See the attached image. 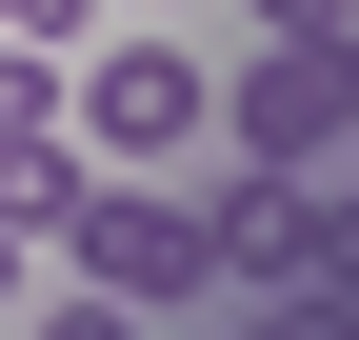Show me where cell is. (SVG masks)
I'll return each instance as SVG.
<instances>
[{
    "label": "cell",
    "mask_w": 359,
    "mask_h": 340,
    "mask_svg": "<svg viewBox=\"0 0 359 340\" xmlns=\"http://www.w3.org/2000/svg\"><path fill=\"white\" fill-rule=\"evenodd\" d=\"M219 160H240V181L359 160V20H259L240 60H219Z\"/></svg>",
    "instance_id": "6da1fadb"
},
{
    "label": "cell",
    "mask_w": 359,
    "mask_h": 340,
    "mask_svg": "<svg viewBox=\"0 0 359 340\" xmlns=\"http://www.w3.org/2000/svg\"><path fill=\"white\" fill-rule=\"evenodd\" d=\"M20 301H40V240H20V221H0V340H20Z\"/></svg>",
    "instance_id": "5b68a950"
},
{
    "label": "cell",
    "mask_w": 359,
    "mask_h": 340,
    "mask_svg": "<svg viewBox=\"0 0 359 340\" xmlns=\"http://www.w3.org/2000/svg\"><path fill=\"white\" fill-rule=\"evenodd\" d=\"M0 40H40V60H80V40H100V0H0Z\"/></svg>",
    "instance_id": "277c9868"
},
{
    "label": "cell",
    "mask_w": 359,
    "mask_h": 340,
    "mask_svg": "<svg viewBox=\"0 0 359 340\" xmlns=\"http://www.w3.org/2000/svg\"><path fill=\"white\" fill-rule=\"evenodd\" d=\"M40 240L80 261V301H140V320H180V301L240 280V261H219V200H160V181H120V160H80V200Z\"/></svg>",
    "instance_id": "7a4b0ae2"
},
{
    "label": "cell",
    "mask_w": 359,
    "mask_h": 340,
    "mask_svg": "<svg viewBox=\"0 0 359 340\" xmlns=\"http://www.w3.org/2000/svg\"><path fill=\"white\" fill-rule=\"evenodd\" d=\"M60 120H80V160L160 181V160L219 140V60H200V40H80V60H60Z\"/></svg>",
    "instance_id": "3957f363"
}]
</instances>
